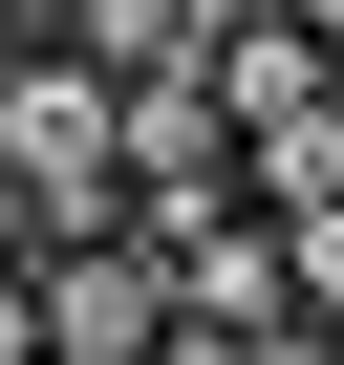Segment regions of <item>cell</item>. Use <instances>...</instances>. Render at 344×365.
I'll return each instance as SVG.
<instances>
[{
  "label": "cell",
  "instance_id": "6da1fadb",
  "mask_svg": "<svg viewBox=\"0 0 344 365\" xmlns=\"http://www.w3.org/2000/svg\"><path fill=\"white\" fill-rule=\"evenodd\" d=\"M0 194H22V258L151 237V194H129V86L86 43H0Z\"/></svg>",
  "mask_w": 344,
  "mask_h": 365
},
{
  "label": "cell",
  "instance_id": "7a4b0ae2",
  "mask_svg": "<svg viewBox=\"0 0 344 365\" xmlns=\"http://www.w3.org/2000/svg\"><path fill=\"white\" fill-rule=\"evenodd\" d=\"M44 279V365H151L172 344V258L151 237H86V258H22Z\"/></svg>",
  "mask_w": 344,
  "mask_h": 365
},
{
  "label": "cell",
  "instance_id": "3957f363",
  "mask_svg": "<svg viewBox=\"0 0 344 365\" xmlns=\"http://www.w3.org/2000/svg\"><path fill=\"white\" fill-rule=\"evenodd\" d=\"M216 86H237V129H301V108H344V43L280 22V0H237L216 22Z\"/></svg>",
  "mask_w": 344,
  "mask_h": 365
},
{
  "label": "cell",
  "instance_id": "277c9868",
  "mask_svg": "<svg viewBox=\"0 0 344 365\" xmlns=\"http://www.w3.org/2000/svg\"><path fill=\"white\" fill-rule=\"evenodd\" d=\"M108 86H151V65H216V22H194V0H86V22H65Z\"/></svg>",
  "mask_w": 344,
  "mask_h": 365
},
{
  "label": "cell",
  "instance_id": "5b68a950",
  "mask_svg": "<svg viewBox=\"0 0 344 365\" xmlns=\"http://www.w3.org/2000/svg\"><path fill=\"white\" fill-rule=\"evenodd\" d=\"M344 194V108H301V129H258V215H323Z\"/></svg>",
  "mask_w": 344,
  "mask_h": 365
},
{
  "label": "cell",
  "instance_id": "8992f818",
  "mask_svg": "<svg viewBox=\"0 0 344 365\" xmlns=\"http://www.w3.org/2000/svg\"><path fill=\"white\" fill-rule=\"evenodd\" d=\"M280 237H301V322H344V194H323V215H280Z\"/></svg>",
  "mask_w": 344,
  "mask_h": 365
},
{
  "label": "cell",
  "instance_id": "52a82bcc",
  "mask_svg": "<svg viewBox=\"0 0 344 365\" xmlns=\"http://www.w3.org/2000/svg\"><path fill=\"white\" fill-rule=\"evenodd\" d=\"M65 22H86V0H0V43H65Z\"/></svg>",
  "mask_w": 344,
  "mask_h": 365
}]
</instances>
